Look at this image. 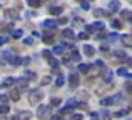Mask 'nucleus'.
Segmentation results:
<instances>
[{
	"mask_svg": "<svg viewBox=\"0 0 132 120\" xmlns=\"http://www.w3.org/2000/svg\"><path fill=\"white\" fill-rule=\"evenodd\" d=\"M3 59H5L7 62H13V60H15V53L7 50V52H3Z\"/></svg>",
	"mask_w": 132,
	"mask_h": 120,
	"instance_id": "1a4fd4ad",
	"label": "nucleus"
},
{
	"mask_svg": "<svg viewBox=\"0 0 132 120\" xmlns=\"http://www.w3.org/2000/svg\"><path fill=\"white\" fill-rule=\"evenodd\" d=\"M130 65H132V60H130Z\"/></svg>",
	"mask_w": 132,
	"mask_h": 120,
	"instance_id": "864d4df0",
	"label": "nucleus"
},
{
	"mask_svg": "<svg viewBox=\"0 0 132 120\" xmlns=\"http://www.w3.org/2000/svg\"><path fill=\"white\" fill-rule=\"evenodd\" d=\"M48 65H52V67H54V68H57V60H54V59H50V60H48Z\"/></svg>",
	"mask_w": 132,
	"mask_h": 120,
	"instance_id": "a19ab883",
	"label": "nucleus"
},
{
	"mask_svg": "<svg viewBox=\"0 0 132 120\" xmlns=\"http://www.w3.org/2000/svg\"><path fill=\"white\" fill-rule=\"evenodd\" d=\"M9 98H12L13 102L20 100V94H19V90H12V92H10V95H9Z\"/></svg>",
	"mask_w": 132,
	"mask_h": 120,
	"instance_id": "f8f14e48",
	"label": "nucleus"
},
{
	"mask_svg": "<svg viewBox=\"0 0 132 120\" xmlns=\"http://www.w3.org/2000/svg\"><path fill=\"white\" fill-rule=\"evenodd\" d=\"M90 118H92V120H97V114H90Z\"/></svg>",
	"mask_w": 132,
	"mask_h": 120,
	"instance_id": "de8ad7c7",
	"label": "nucleus"
},
{
	"mask_svg": "<svg viewBox=\"0 0 132 120\" xmlns=\"http://www.w3.org/2000/svg\"><path fill=\"white\" fill-rule=\"evenodd\" d=\"M13 84H15V78H13V77H7V78H5V82H3L0 87H2V88H9V87H12Z\"/></svg>",
	"mask_w": 132,
	"mask_h": 120,
	"instance_id": "423d86ee",
	"label": "nucleus"
},
{
	"mask_svg": "<svg viewBox=\"0 0 132 120\" xmlns=\"http://www.w3.org/2000/svg\"><path fill=\"white\" fill-rule=\"evenodd\" d=\"M42 98H44V94L40 90H32L29 94V102H30V105H39L40 102H42Z\"/></svg>",
	"mask_w": 132,
	"mask_h": 120,
	"instance_id": "f257e3e1",
	"label": "nucleus"
},
{
	"mask_svg": "<svg viewBox=\"0 0 132 120\" xmlns=\"http://www.w3.org/2000/svg\"><path fill=\"white\" fill-rule=\"evenodd\" d=\"M80 2H82V0H80Z\"/></svg>",
	"mask_w": 132,
	"mask_h": 120,
	"instance_id": "5fc2aeb1",
	"label": "nucleus"
},
{
	"mask_svg": "<svg viewBox=\"0 0 132 120\" xmlns=\"http://www.w3.org/2000/svg\"><path fill=\"white\" fill-rule=\"evenodd\" d=\"M15 84L19 85L20 88H27V85H29V82H27L25 78H20V80H15Z\"/></svg>",
	"mask_w": 132,
	"mask_h": 120,
	"instance_id": "dca6fc26",
	"label": "nucleus"
},
{
	"mask_svg": "<svg viewBox=\"0 0 132 120\" xmlns=\"http://www.w3.org/2000/svg\"><path fill=\"white\" fill-rule=\"evenodd\" d=\"M75 105H79V102L75 100V98H70V100H67V104H65V107H67V108H70V110H72V108H74Z\"/></svg>",
	"mask_w": 132,
	"mask_h": 120,
	"instance_id": "ddd939ff",
	"label": "nucleus"
},
{
	"mask_svg": "<svg viewBox=\"0 0 132 120\" xmlns=\"http://www.w3.org/2000/svg\"><path fill=\"white\" fill-rule=\"evenodd\" d=\"M50 80H52L50 77H44L42 80H40V84H42V85H47V84H48V82H50Z\"/></svg>",
	"mask_w": 132,
	"mask_h": 120,
	"instance_id": "e433bc0d",
	"label": "nucleus"
},
{
	"mask_svg": "<svg viewBox=\"0 0 132 120\" xmlns=\"http://www.w3.org/2000/svg\"><path fill=\"white\" fill-rule=\"evenodd\" d=\"M62 12H64L62 7H50V13H52V15H60Z\"/></svg>",
	"mask_w": 132,
	"mask_h": 120,
	"instance_id": "4468645a",
	"label": "nucleus"
},
{
	"mask_svg": "<svg viewBox=\"0 0 132 120\" xmlns=\"http://www.w3.org/2000/svg\"><path fill=\"white\" fill-rule=\"evenodd\" d=\"M0 120H7V118H3V117H2V118H0Z\"/></svg>",
	"mask_w": 132,
	"mask_h": 120,
	"instance_id": "603ef678",
	"label": "nucleus"
},
{
	"mask_svg": "<svg viewBox=\"0 0 132 120\" xmlns=\"http://www.w3.org/2000/svg\"><path fill=\"white\" fill-rule=\"evenodd\" d=\"M62 37H65V39H74V32H72V30L70 29H65L64 30V33H62Z\"/></svg>",
	"mask_w": 132,
	"mask_h": 120,
	"instance_id": "2eb2a0df",
	"label": "nucleus"
},
{
	"mask_svg": "<svg viewBox=\"0 0 132 120\" xmlns=\"http://www.w3.org/2000/svg\"><path fill=\"white\" fill-rule=\"evenodd\" d=\"M23 43H25V45H32V43H34L32 37H27V39H23Z\"/></svg>",
	"mask_w": 132,
	"mask_h": 120,
	"instance_id": "f704fd0d",
	"label": "nucleus"
},
{
	"mask_svg": "<svg viewBox=\"0 0 132 120\" xmlns=\"http://www.w3.org/2000/svg\"><path fill=\"white\" fill-rule=\"evenodd\" d=\"M9 110H10V107H7V105H2V104H0V115H5Z\"/></svg>",
	"mask_w": 132,
	"mask_h": 120,
	"instance_id": "a878e982",
	"label": "nucleus"
},
{
	"mask_svg": "<svg viewBox=\"0 0 132 120\" xmlns=\"http://www.w3.org/2000/svg\"><path fill=\"white\" fill-rule=\"evenodd\" d=\"M64 82H65L64 75H59V77H57V80H55V85H57V87H62V85H64Z\"/></svg>",
	"mask_w": 132,
	"mask_h": 120,
	"instance_id": "4be33fe9",
	"label": "nucleus"
},
{
	"mask_svg": "<svg viewBox=\"0 0 132 120\" xmlns=\"http://www.w3.org/2000/svg\"><path fill=\"white\" fill-rule=\"evenodd\" d=\"M10 120H20V118H19V117H12Z\"/></svg>",
	"mask_w": 132,
	"mask_h": 120,
	"instance_id": "8fccbe9b",
	"label": "nucleus"
},
{
	"mask_svg": "<svg viewBox=\"0 0 132 120\" xmlns=\"http://www.w3.org/2000/svg\"><path fill=\"white\" fill-rule=\"evenodd\" d=\"M94 15H95L97 19H100V17H107L109 13H107L105 10H102V8H95V10H94Z\"/></svg>",
	"mask_w": 132,
	"mask_h": 120,
	"instance_id": "9b49d317",
	"label": "nucleus"
},
{
	"mask_svg": "<svg viewBox=\"0 0 132 120\" xmlns=\"http://www.w3.org/2000/svg\"><path fill=\"white\" fill-rule=\"evenodd\" d=\"M27 3L30 7H40L42 5V0H27Z\"/></svg>",
	"mask_w": 132,
	"mask_h": 120,
	"instance_id": "aec40b11",
	"label": "nucleus"
},
{
	"mask_svg": "<svg viewBox=\"0 0 132 120\" xmlns=\"http://www.w3.org/2000/svg\"><path fill=\"white\" fill-rule=\"evenodd\" d=\"M116 100H117L116 97H107V98H102V100H100V105H102V107H109V105H112Z\"/></svg>",
	"mask_w": 132,
	"mask_h": 120,
	"instance_id": "39448f33",
	"label": "nucleus"
},
{
	"mask_svg": "<svg viewBox=\"0 0 132 120\" xmlns=\"http://www.w3.org/2000/svg\"><path fill=\"white\" fill-rule=\"evenodd\" d=\"M50 105H52V107H57V105H60V98H52V100H50Z\"/></svg>",
	"mask_w": 132,
	"mask_h": 120,
	"instance_id": "c756f323",
	"label": "nucleus"
},
{
	"mask_svg": "<svg viewBox=\"0 0 132 120\" xmlns=\"http://www.w3.org/2000/svg\"><path fill=\"white\" fill-rule=\"evenodd\" d=\"M30 117H32V114H30V112H22V114H20V120H29Z\"/></svg>",
	"mask_w": 132,
	"mask_h": 120,
	"instance_id": "5701e85b",
	"label": "nucleus"
},
{
	"mask_svg": "<svg viewBox=\"0 0 132 120\" xmlns=\"http://www.w3.org/2000/svg\"><path fill=\"white\" fill-rule=\"evenodd\" d=\"M72 59L77 60V62H80V53H79V52H72Z\"/></svg>",
	"mask_w": 132,
	"mask_h": 120,
	"instance_id": "72a5a7b5",
	"label": "nucleus"
},
{
	"mask_svg": "<svg viewBox=\"0 0 132 120\" xmlns=\"http://www.w3.org/2000/svg\"><path fill=\"white\" fill-rule=\"evenodd\" d=\"M129 20H130V23H132V15H130V19H129Z\"/></svg>",
	"mask_w": 132,
	"mask_h": 120,
	"instance_id": "3c124183",
	"label": "nucleus"
},
{
	"mask_svg": "<svg viewBox=\"0 0 132 120\" xmlns=\"http://www.w3.org/2000/svg\"><path fill=\"white\" fill-rule=\"evenodd\" d=\"M70 120H82V114H75V115H72Z\"/></svg>",
	"mask_w": 132,
	"mask_h": 120,
	"instance_id": "58836bf2",
	"label": "nucleus"
},
{
	"mask_svg": "<svg viewBox=\"0 0 132 120\" xmlns=\"http://www.w3.org/2000/svg\"><path fill=\"white\" fill-rule=\"evenodd\" d=\"M84 52H85V55L92 57L94 53H95V49H94V47H90V45H87V43H85V45H84Z\"/></svg>",
	"mask_w": 132,
	"mask_h": 120,
	"instance_id": "9d476101",
	"label": "nucleus"
},
{
	"mask_svg": "<svg viewBox=\"0 0 132 120\" xmlns=\"http://www.w3.org/2000/svg\"><path fill=\"white\" fill-rule=\"evenodd\" d=\"M82 8L87 10V8H89V3H87V2H82Z\"/></svg>",
	"mask_w": 132,
	"mask_h": 120,
	"instance_id": "49530a36",
	"label": "nucleus"
},
{
	"mask_svg": "<svg viewBox=\"0 0 132 120\" xmlns=\"http://www.w3.org/2000/svg\"><path fill=\"white\" fill-rule=\"evenodd\" d=\"M64 52V45H59V47H54V53H62Z\"/></svg>",
	"mask_w": 132,
	"mask_h": 120,
	"instance_id": "7c9ffc66",
	"label": "nucleus"
},
{
	"mask_svg": "<svg viewBox=\"0 0 132 120\" xmlns=\"http://www.w3.org/2000/svg\"><path fill=\"white\" fill-rule=\"evenodd\" d=\"M107 39H109V42H117V40H119L120 37L117 35V33H110V35L107 37Z\"/></svg>",
	"mask_w": 132,
	"mask_h": 120,
	"instance_id": "393cba45",
	"label": "nucleus"
},
{
	"mask_svg": "<svg viewBox=\"0 0 132 120\" xmlns=\"http://www.w3.org/2000/svg\"><path fill=\"white\" fill-rule=\"evenodd\" d=\"M5 102H9V95L7 94H0V104H5Z\"/></svg>",
	"mask_w": 132,
	"mask_h": 120,
	"instance_id": "bb28decb",
	"label": "nucleus"
},
{
	"mask_svg": "<svg viewBox=\"0 0 132 120\" xmlns=\"http://www.w3.org/2000/svg\"><path fill=\"white\" fill-rule=\"evenodd\" d=\"M117 75H129V72H127V68H119V70H117Z\"/></svg>",
	"mask_w": 132,
	"mask_h": 120,
	"instance_id": "473e14b6",
	"label": "nucleus"
},
{
	"mask_svg": "<svg viewBox=\"0 0 132 120\" xmlns=\"http://www.w3.org/2000/svg\"><path fill=\"white\" fill-rule=\"evenodd\" d=\"M102 120H110V117H109V115H105V117H104Z\"/></svg>",
	"mask_w": 132,
	"mask_h": 120,
	"instance_id": "09e8293b",
	"label": "nucleus"
},
{
	"mask_svg": "<svg viewBox=\"0 0 132 120\" xmlns=\"http://www.w3.org/2000/svg\"><path fill=\"white\" fill-rule=\"evenodd\" d=\"M50 110H52L50 105H39V108H37V117L40 120L50 118Z\"/></svg>",
	"mask_w": 132,
	"mask_h": 120,
	"instance_id": "f03ea898",
	"label": "nucleus"
},
{
	"mask_svg": "<svg viewBox=\"0 0 132 120\" xmlns=\"http://www.w3.org/2000/svg\"><path fill=\"white\" fill-rule=\"evenodd\" d=\"M126 88H127V92H129V94L132 95V84H127V85H126Z\"/></svg>",
	"mask_w": 132,
	"mask_h": 120,
	"instance_id": "c03bdc74",
	"label": "nucleus"
},
{
	"mask_svg": "<svg viewBox=\"0 0 132 120\" xmlns=\"http://www.w3.org/2000/svg\"><path fill=\"white\" fill-rule=\"evenodd\" d=\"M110 80H112V72L105 70V82H110Z\"/></svg>",
	"mask_w": 132,
	"mask_h": 120,
	"instance_id": "2f4dec72",
	"label": "nucleus"
},
{
	"mask_svg": "<svg viewBox=\"0 0 132 120\" xmlns=\"http://www.w3.org/2000/svg\"><path fill=\"white\" fill-rule=\"evenodd\" d=\"M13 65H17V67H19V65H22V59H19V57H15V60L12 62Z\"/></svg>",
	"mask_w": 132,
	"mask_h": 120,
	"instance_id": "ea45409f",
	"label": "nucleus"
},
{
	"mask_svg": "<svg viewBox=\"0 0 132 120\" xmlns=\"http://www.w3.org/2000/svg\"><path fill=\"white\" fill-rule=\"evenodd\" d=\"M12 37H13V39H20V37H22V30H13Z\"/></svg>",
	"mask_w": 132,
	"mask_h": 120,
	"instance_id": "c85d7f7f",
	"label": "nucleus"
},
{
	"mask_svg": "<svg viewBox=\"0 0 132 120\" xmlns=\"http://www.w3.org/2000/svg\"><path fill=\"white\" fill-rule=\"evenodd\" d=\"M79 39H80V40H87V39H89V35H87L85 32H82V33H79Z\"/></svg>",
	"mask_w": 132,
	"mask_h": 120,
	"instance_id": "4c0bfd02",
	"label": "nucleus"
},
{
	"mask_svg": "<svg viewBox=\"0 0 132 120\" xmlns=\"http://www.w3.org/2000/svg\"><path fill=\"white\" fill-rule=\"evenodd\" d=\"M42 53H44V59H45V60H47V62H48V60H50V59H52V53H50V52H48V50H44V52H42Z\"/></svg>",
	"mask_w": 132,
	"mask_h": 120,
	"instance_id": "cd10ccee",
	"label": "nucleus"
},
{
	"mask_svg": "<svg viewBox=\"0 0 132 120\" xmlns=\"http://www.w3.org/2000/svg\"><path fill=\"white\" fill-rule=\"evenodd\" d=\"M89 68H90V65H87V63H80V65H79V70H80L82 73H87Z\"/></svg>",
	"mask_w": 132,
	"mask_h": 120,
	"instance_id": "412c9836",
	"label": "nucleus"
},
{
	"mask_svg": "<svg viewBox=\"0 0 132 120\" xmlns=\"http://www.w3.org/2000/svg\"><path fill=\"white\" fill-rule=\"evenodd\" d=\"M85 30H87L89 33H94V32H95V29H94V25H87V27H85Z\"/></svg>",
	"mask_w": 132,
	"mask_h": 120,
	"instance_id": "79ce46f5",
	"label": "nucleus"
},
{
	"mask_svg": "<svg viewBox=\"0 0 132 120\" xmlns=\"http://www.w3.org/2000/svg\"><path fill=\"white\" fill-rule=\"evenodd\" d=\"M44 27H45V29H52V30H54L55 27H57V20H45Z\"/></svg>",
	"mask_w": 132,
	"mask_h": 120,
	"instance_id": "6e6552de",
	"label": "nucleus"
},
{
	"mask_svg": "<svg viewBox=\"0 0 132 120\" xmlns=\"http://www.w3.org/2000/svg\"><path fill=\"white\" fill-rule=\"evenodd\" d=\"M122 19H130V12L129 10H122Z\"/></svg>",
	"mask_w": 132,
	"mask_h": 120,
	"instance_id": "c9c22d12",
	"label": "nucleus"
},
{
	"mask_svg": "<svg viewBox=\"0 0 132 120\" xmlns=\"http://www.w3.org/2000/svg\"><path fill=\"white\" fill-rule=\"evenodd\" d=\"M5 15H7V19H19V15L13 10H5Z\"/></svg>",
	"mask_w": 132,
	"mask_h": 120,
	"instance_id": "6ab92c4d",
	"label": "nucleus"
},
{
	"mask_svg": "<svg viewBox=\"0 0 132 120\" xmlns=\"http://www.w3.org/2000/svg\"><path fill=\"white\" fill-rule=\"evenodd\" d=\"M79 82H80L79 75L77 73H70V77H69V85H70V88H75L79 85Z\"/></svg>",
	"mask_w": 132,
	"mask_h": 120,
	"instance_id": "7ed1b4c3",
	"label": "nucleus"
},
{
	"mask_svg": "<svg viewBox=\"0 0 132 120\" xmlns=\"http://www.w3.org/2000/svg\"><path fill=\"white\" fill-rule=\"evenodd\" d=\"M7 42H9L7 37H0V45H3V43H7Z\"/></svg>",
	"mask_w": 132,
	"mask_h": 120,
	"instance_id": "37998d69",
	"label": "nucleus"
},
{
	"mask_svg": "<svg viewBox=\"0 0 132 120\" xmlns=\"http://www.w3.org/2000/svg\"><path fill=\"white\" fill-rule=\"evenodd\" d=\"M114 57L119 59V60H127V55L124 52H114Z\"/></svg>",
	"mask_w": 132,
	"mask_h": 120,
	"instance_id": "a211bd4d",
	"label": "nucleus"
},
{
	"mask_svg": "<svg viewBox=\"0 0 132 120\" xmlns=\"http://www.w3.org/2000/svg\"><path fill=\"white\" fill-rule=\"evenodd\" d=\"M112 27L116 30H120V29H122V22H120V20H117V19H114L112 20Z\"/></svg>",
	"mask_w": 132,
	"mask_h": 120,
	"instance_id": "f3484780",
	"label": "nucleus"
},
{
	"mask_svg": "<svg viewBox=\"0 0 132 120\" xmlns=\"http://www.w3.org/2000/svg\"><path fill=\"white\" fill-rule=\"evenodd\" d=\"M44 42L45 43H54V37L48 35V33H45V35H44Z\"/></svg>",
	"mask_w": 132,
	"mask_h": 120,
	"instance_id": "b1692460",
	"label": "nucleus"
},
{
	"mask_svg": "<svg viewBox=\"0 0 132 120\" xmlns=\"http://www.w3.org/2000/svg\"><path fill=\"white\" fill-rule=\"evenodd\" d=\"M109 8L112 10V12H117V10L120 8V3H119V0H110V3H109Z\"/></svg>",
	"mask_w": 132,
	"mask_h": 120,
	"instance_id": "0eeeda50",
	"label": "nucleus"
},
{
	"mask_svg": "<svg viewBox=\"0 0 132 120\" xmlns=\"http://www.w3.org/2000/svg\"><path fill=\"white\" fill-rule=\"evenodd\" d=\"M27 77H29V78H37V75L34 73V72H29V73H27Z\"/></svg>",
	"mask_w": 132,
	"mask_h": 120,
	"instance_id": "a18cd8bd",
	"label": "nucleus"
},
{
	"mask_svg": "<svg viewBox=\"0 0 132 120\" xmlns=\"http://www.w3.org/2000/svg\"><path fill=\"white\" fill-rule=\"evenodd\" d=\"M120 42H122L124 47H132V35H122Z\"/></svg>",
	"mask_w": 132,
	"mask_h": 120,
	"instance_id": "20e7f679",
	"label": "nucleus"
}]
</instances>
